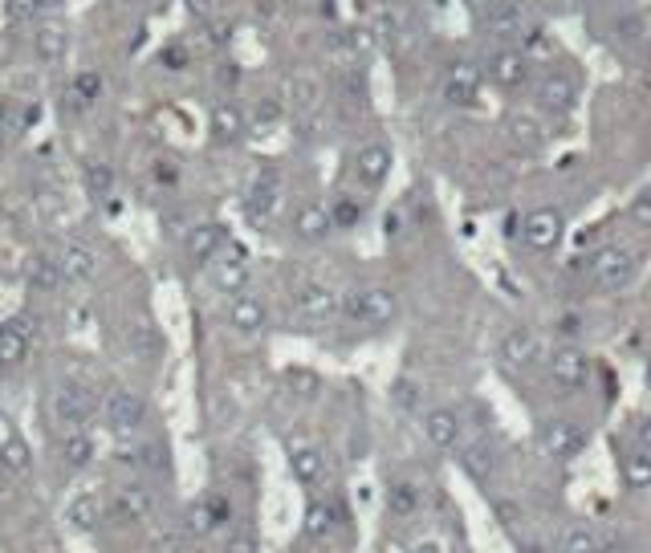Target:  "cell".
<instances>
[{"mask_svg":"<svg viewBox=\"0 0 651 553\" xmlns=\"http://www.w3.org/2000/svg\"><path fill=\"white\" fill-rule=\"evenodd\" d=\"M342 318L354 326H391L399 318V297L383 285H367V289H350L342 297Z\"/></svg>","mask_w":651,"mask_h":553,"instance_id":"6da1fadb","label":"cell"},{"mask_svg":"<svg viewBox=\"0 0 651 553\" xmlns=\"http://www.w3.org/2000/svg\"><path fill=\"white\" fill-rule=\"evenodd\" d=\"M529 253H554L558 244L566 240V216L558 212V208H550V204H542V208H529L525 216H521V236H517Z\"/></svg>","mask_w":651,"mask_h":553,"instance_id":"7a4b0ae2","label":"cell"},{"mask_svg":"<svg viewBox=\"0 0 651 553\" xmlns=\"http://www.w3.org/2000/svg\"><path fill=\"white\" fill-rule=\"evenodd\" d=\"M94 411H98V399L78 383H57L49 391V419L62 427V432H82V423Z\"/></svg>","mask_w":651,"mask_h":553,"instance_id":"3957f363","label":"cell"},{"mask_svg":"<svg viewBox=\"0 0 651 553\" xmlns=\"http://www.w3.org/2000/svg\"><path fill=\"white\" fill-rule=\"evenodd\" d=\"M635 253L623 249V244H607V249L599 257H590V285H595L599 293H619L635 281Z\"/></svg>","mask_w":651,"mask_h":553,"instance_id":"277c9868","label":"cell"},{"mask_svg":"<svg viewBox=\"0 0 651 553\" xmlns=\"http://www.w3.org/2000/svg\"><path fill=\"white\" fill-rule=\"evenodd\" d=\"M538 444H542V452H546L550 460L566 464V460H574V456L586 452L590 432H586L582 423H574V419H546V423L538 427Z\"/></svg>","mask_w":651,"mask_h":553,"instance_id":"5b68a950","label":"cell"},{"mask_svg":"<svg viewBox=\"0 0 651 553\" xmlns=\"http://www.w3.org/2000/svg\"><path fill=\"white\" fill-rule=\"evenodd\" d=\"M102 419H106V427L114 436H135L139 427H143V419H147V403L135 395V391H127V387H114L106 399H102Z\"/></svg>","mask_w":651,"mask_h":553,"instance_id":"8992f818","label":"cell"},{"mask_svg":"<svg viewBox=\"0 0 651 553\" xmlns=\"http://www.w3.org/2000/svg\"><path fill=\"white\" fill-rule=\"evenodd\" d=\"M546 366H550V379L562 391H582L590 383V354L582 346H574V342L554 346L550 358H546Z\"/></svg>","mask_w":651,"mask_h":553,"instance_id":"52a82bcc","label":"cell"},{"mask_svg":"<svg viewBox=\"0 0 651 553\" xmlns=\"http://www.w3.org/2000/svg\"><path fill=\"white\" fill-rule=\"evenodd\" d=\"M293 314H298V322L306 326H322L330 318L342 314V297L330 289V285H302L298 293H293Z\"/></svg>","mask_w":651,"mask_h":553,"instance_id":"ba28073f","label":"cell"},{"mask_svg":"<svg viewBox=\"0 0 651 553\" xmlns=\"http://www.w3.org/2000/svg\"><path fill=\"white\" fill-rule=\"evenodd\" d=\"M578 90H582L578 74H570V70H550V74H542V82L534 86V98H538V106L550 110V114H570V110L578 106Z\"/></svg>","mask_w":651,"mask_h":553,"instance_id":"9c48e42d","label":"cell"},{"mask_svg":"<svg viewBox=\"0 0 651 553\" xmlns=\"http://www.w3.org/2000/svg\"><path fill=\"white\" fill-rule=\"evenodd\" d=\"M249 277H253L249 253L241 249V244H224V249L216 253V261H212V281H216V289L236 297V293H245Z\"/></svg>","mask_w":651,"mask_h":553,"instance_id":"30bf717a","label":"cell"},{"mask_svg":"<svg viewBox=\"0 0 651 553\" xmlns=\"http://www.w3.org/2000/svg\"><path fill=\"white\" fill-rule=\"evenodd\" d=\"M485 86V70L472 66V61H452L444 70V102L448 106H477Z\"/></svg>","mask_w":651,"mask_h":553,"instance_id":"8fae6325","label":"cell"},{"mask_svg":"<svg viewBox=\"0 0 651 553\" xmlns=\"http://www.w3.org/2000/svg\"><path fill=\"white\" fill-rule=\"evenodd\" d=\"M420 427H424V440H428L436 452H460L464 423H460V411H456V407H428Z\"/></svg>","mask_w":651,"mask_h":553,"instance_id":"7c38bea8","label":"cell"},{"mask_svg":"<svg viewBox=\"0 0 651 553\" xmlns=\"http://www.w3.org/2000/svg\"><path fill=\"white\" fill-rule=\"evenodd\" d=\"M538 354H542V346H538L534 330H509L497 342V362H501V371H509V375L529 371V366L538 362Z\"/></svg>","mask_w":651,"mask_h":553,"instance_id":"4fadbf2b","label":"cell"},{"mask_svg":"<svg viewBox=\"0 0 651 553\" xmlns=\"http://www.w3.org/2000/svg\"><path fill=\"white\" fill-rule=\"evenodd\" d=\"M481 70L497 90H521L529 82V57L521 49H497V53H489Z\"/></svg>","mask_w":651,"mask_h":553,"instance_id":"5bb4252c","label":"cell"},{"mask_svg":"<svg viewBox=\"0 0 651 553\" xmlns=\"http://www.w3.org/2000/svg\"><path fill=\"white\" fill-rule=\"evenodd\" d=\"M110 513H114L118 521H123V525L151 521V517H155V493H151L147 484H123V488H114Z\"/></svg>","mask_w":651,"mask_h":553,"instance_id":"9a60e30c","label":"cell"},{"mask_svg":"<svg viewBox=\"0 0 651 553\" xmlns=\"http://www.w3.org/2000/svg\"><path fill=\"white\" fill-rule=\"evenodd\" d=\"M481 21H485V29L489 33H513V37H521L529 25V5L525 0H485V13H481Z\"/></svg>","mask_w":651,"mask_h":553,"instance_id":"2e32d148","label":"cell"},{"mask_svg":"<svg viewBox=\"0 0 651 553\" xmlns=\"http://www.w3.org/2000/svg\"><path fill=\"white\" fill-rule=\"evenodd\" d=\"M277 200H281V179L277 171H257V179L249 183L245 192V212L253 224H269L273 212H277Z\"/></svg>","mask_w":651,"mask_h":553,"instance_id":"e0dca14e","label":"cell"},{"mask_svg":"<svg viewBox=\"0 0 651 553\" xmlns=\"http://www.w3.org/2000/svg\"><path fill=\"white\" fill-rule=\"evenodd\" d=\"M228 326L241 334V338H257L265 334L269 326V310H265V301L253 297V293H236L232 305H228Z\"/></svg>","mask_w":651,"mask_h":553,"instance_id":"ac0fdd59","label":"cell"},{"mask_svg":"<svg viewBox=\"0 0 651 553\" xmlns=\"http://www.w3.org/2000/svg\"><path fill=\"white\" fill-rule=\"evenodd\" d=\"M29 346H33V326L29 318H9L0 322V371H13L29 358Z\"/></svg>","mask_w":651,"mask_h":553,"instance_id":"d6986e66","label":"cell"},{"mask_svg":"<svg viewBox=\"0 0 651 553\" xmlns=\"http://www.w3.org/2000/svg\"><path fill=\"white\" fill-rule=\"evenodd\" d=\"M228 244V228L224 224H216V220H204V224H196L192 232H188V240H184V253H188V261L192 265H212L216 261V253Z\"/></svg>","mask_w":651,"mask_h":553,"instance_id":"ffe728a7","label":"cell"},{"mask_svg":"<svg viewBox=\"0 0 651 553\" xmlns=\"http://www.w3.org/2000/svg\"><path fill=\"white\" fill-rule=\"evenodd\" d=\"M505 135L517 151L525 155H534L546 147V127H542V118L538 114H529V110H509L505 114Z\"/></svg>","mask_w":651,"mask_h":553,"instance_id":"44dd1931","label":"cell"},{"mask_svg":"<svg viewBox=\"0 0 651 553\" xmlns=\"http://www.w3.org/2000/svg\"><path fill=\"white\" fill-rule=\"evenodd\" d=\"M245 131H249V114L236 106L232 98H220V102L212 106V139H216L220 147H232V143L245 139Z\"/></svg>","mask_w":651,"mask_h":553,"instance_id":"7402d4cb","label":"cell"},{"mask_svg":"<svg viewBox=\"0 0 651 553\" xmlns=\"http://www.w3.org/2000/svg\"><path fill=\"white\" fill-rule=\"evenodd\" d=\"M53 261H57V269H62L66 281H90L98 273V253L82 240H66Z\"/></svg>","mask_w":651,"mask_h":553,"instance_id":"603a6c76","label":"cell"},{"mask_svg":"<svg viewBox=\"0 0 651 553\" xmlns=\"http://www.w3.org/2000/svg\"><path fill=\"white\" fill-rule=\"evenodd\" d=\"M354 175H359L363 188H383V179L391 175V147L387 143H367L359 155H354Z\"/></svg>","mask_w":651,"mask_h":553,"instance_id":"cb8c5ba5","label":"cell"},{"mask_svg":"<svg viewBox=\"0 0 651 553\" xmlns=\"http://www.w3.org/2000/svg\"><path fill=\"white\" fill-rule=\"evenodd\" d=\"M224 521H228V505H224L220 497H204V501H192V505H188L184 533H188V537H208V533H216Z\"/></svg>","mask_w":651,"mask_h":553,"instance_id":"d4e9b609","label":"cell"},{"mask_svg":"<svg viewBox=\"0 0 651 553\" xmlns=\"http://www.w3.org/2000/svg\"><path fill=\"white\" fill-rule=\"evenodd\" d=\"M289 468L306 488H318L326 476H330V464L322 456V448H310V444H293L289 448Z\"/></svg>","mask_w":651,"mask_h":553,"instance_id":"484cf974","label":"cell"},{"mask_svg":"<svg viewBox=\"0 0 651 553\" xmlns=\"http://www.w3.org/2000/svg\"><path fill=\"white\" fill-rule=\"evenodd\" d=\"M293 232H298V240H310V244H318V240H326L330 232H334V220H330V208L326 204H302L298 212H293Z\"/></svg>","mask_w":651,"mask_h":553,"instance_id":"4316f807","label":"cell"},{"mask_svg":"<svg viewBox=\"0 0 651 553\" xmlns=\"http://www.w3.org/2000/svg\"><path fill=\"white\" fill-rule=\"evenodd\" d=\"M497 452L485 444V440H472V444H460V468L477 480V484H489L497 476Z\"/></svg>","mask_w":651,"mask_h":553,"instance_id":"83f0119b","label":"cell"},{"mask_svg":"<svg viewBox=\"0 0 651 553\" xmlns=\"http://www.w3.org/2000/svg\"><path fill=\"white\" fill-rule=\"evenodd\" d=\"M66 45H70V37H66V25H62V21H41L37 41H33L41 66H62Z\"/></svg>","mask_w":651,"mask_h":553,"instance_id":"f1b7e54d","label":"cell"},{"mask_svg":"<svg viewBox=\"0 0 651 553\" xmlns=\"http://www.w3.org/2000/svg\"><path fill=\"white\" fill-rule=\"evenodd\" d=\"M66 525L78 529V533H94L102 525V497L98 493H78L66 505Z\"/></svg>","mask_w":651,"mask_h":553,"instance_id":"f546056e","label":"cell"},{"mask_svg":"<svg viewBox=\"0 0 651 553\" xmlns=\"http://www.w3.org/2000/svg\"><path fill=\"white\" fill-rule=\"evenodd\" d=\"M98 98H102V78H98V74H90V70L74 74V82L66 86V110H74V114L90 110Z\"/></svg>","mask_w":651,"mask_h":553,"instance_id":"4dcf8cb0","label":"cell"},{"mask_svg":"<svg viewBox=\"0 0 651 553\" xmlns=\"http://www.w3.org/2000/svg\"><path fill=\"white\" fill-rule=\"evenodd\" d=\"M334 529H338V509H334L330 501H310V509H306V521H302V533H306V541H326Z\"/></svg>","mask_w":651,"mask_h":553,"instance_id":"1f68e13d","label":"cell"},{"mask_svg":"<svg viewBox=\"0 0 651 553\" xmlns=\"http://www.w3.org/2000/svg\"><path fill=\"white\" fill-rule=\"evenodd\" d=\"M619 476L623 484L631 488V493H643V488H651V456L647 452H623L619 456Z\"/></svg>","mask_w":651,"mask_h":553,"instance_id":"d6a6232c","label":"cell"},{"mask_svg":"<svg viewBox=\"0 0 651 553\" xmlns=\"http://www.w3.org/2000/svg\"><path fill=\"white\" fill-rule=\"evenodd\" d=\"M0 468H5L9 476H29L33 472V452L17 432L9 440H0Z\"/></svg>","mask_w":651,"mask_h":553,"instance_id":"836d02e7","label":"cell"},{"mask_svg":"<svg viewBox=\"0 0 651 553\" xmlns=\"http://www.w3.org/2000/svg\"><path fill=\"white\" fill-rule=\"evenodd\" d=\"M558 553H603V541L590 525H566L558 533Z\"/></svg>","mask_w":651,"mask_h":553,"instance_id":"e575fe53","label":"cell"},{"mask_svg":"<svg viewBox=\"0 0 651 553\" xmlns=\"http://www.w3.org/2000/svg\"><path fill=\"white\" fill-rule=\"evenodd\" d=\"M387 509H391V517H416L420 513V488L411 480H395L387 488Z\"/></svg>","mask_w":651,"mask_h":553,"instance_id":"d590c367","label":"cell"},{"mask_svg":"<svg viewBox=\"0 0 651 553\" xmlns=\"http://www.w3.org/2000/svg\"><path fill=\"white\" fill-rule=\"evenodd\" d=\"M29 285L41 289V293H53V289L66 285V277H62V269H57L53 257H33L29 261Z\"/></svg>","mask_w":651,"mask_h":553,"instance_id":"8d00e7d4","label":"cell"},{"mask_svg":"<svg viewBox=\"0 0 651 553\" xmlns=\"http://www.w3.org/2000/svg\"><path fill=\"white\" fill-rule=\"evenodd\" d=\"M62 460H66L70 468H86V464L94 460V440H90L86 432H66V436H62Z\"/></svg>","mask_w":651,"mask_h":553,"instance_id":"74e56055","label":"cell"},{"mask_svg":"<svg viewBox=\"0 0 651 553\" xmlns=\"http://www.w3.org/2000/svg\"><path fill=\"white\" fill-rule=\"evenodd\" d=\"M82 175H86V188H90V196H110L114 192V167L110 163H102V159H86V167H82Z\"/></svg>","mask_w":651,"mask_h":553,"instance_id":"f35d334b","label":"cell"},{"mask_svg":"<svg viewBox=\"0 0 651 553\" xmlns=\"http://www.w3.org/2000/svg\"><path fill=\"white\" fill-rule=\"evenodd\" d=\"M285 102H289L293 110L318 106V82H314V78H289V82H285Z\"/></svg>","mask_w":651,"mask_h":553,"instance_id":"ab89813d","label":"cell"},{"mask_svg":"<svg viewBox=\"0 0 651 553\" xmlns=\"http://www.w3.org/2000/svg\"><path fill=\"white\" fill-rule=\"evenodd\" d=\"M127 460L135 468H143V472H167V448L163 444H135L127 452Z\"/></svg>","mask_w":651,"mask_h":553,"instance_id":"60d3db41","label":"cell"},{"mask_svg":"<svg viewBox=\"0 0 651 553\" xmlns=\"http://www.w3.org/2000/svg\"><path fill=\"white\" fill-rule=\"evenodd\" d=\"M330 220H334V228H359L363 204L354 200V196H338V200L330 204Z\"/></svg>","mask_w":651,"mask_h":553,"instance_id":"b9f144b4","label":"cell"},{"mask_svg":"<svg viewBox=\"0 0 651 553\" xmlns=\"http://www.w3.org/2000/svg\"><path fill=\"white\" fill-rule=\"evenodd\" d=\"M517 41H521V53L525 57H546V53H554V41H550V33L542 25H529Z\"/></svg>","mask_w":651,"mask_h":553,"instance_id":"7bdbcfd3","label":"cell"},{"mask_svg":"<svg viewBox=\"0 0 651 553\" xmlns=\"http://www.w3.org/2000/svg\"><path fill=\"white\" fill-rule=\"evenodd\" d=\"M391 399H395V407H399V411H420V403H424V391H420V383H411V379H399V383L391 387Z\"/></svg>","mask_w":651,"mask_h":553,"instance_id":"ee69618b","label":"cell"},{"mask_svg":"<svg viewBox=\"0 0 651 553\" xmlns=\"http://www.w3.org/2000/svg\"><path fill=\"white\" fill-rule=\"evenodd\" d=\"M41 17V0H5V21L9 25H29Z\"/></svg>","mask_w":651,"mask_h":553,"instance_id":"f6af8a7d","label":"cell"},{"mask_svg":"<svg viewBox=\"0 0 651 553\" xmlns=\"http://www.w3.org/2000/svg\"><path fill=\"white\" fill-rule=\"evenodd\" d=\"M627 216H631V224H635V228L651 232V188H647V192H639V196L627 204Z\"/></svg>","mask_w":651,"mask_h":553,"instance_id":"bcb514c9","label":"cell"},{"mask_svg":"<svg viewBox=\"0 0 651 553\" xmlns=\"http://www.w3.org/2000/svg\"><path fill=\"white\" fill-rule=\"evenodd\" d=\"M155 553H184V529L159 525L155 529Z\"/></svg>","mask_w":651,"mask_h":553,"instance_id":"7dc6e473","label":"cell"},{"mask_svg":"<svg viewBox=\"0 0 651 553\" xmlns=\"http://www.w3.org/2000/svg\"><path fill=\"white\" fill-rule=\"evenodd\" d=\"M281 110H285L281 98H261V106H257V127H273V122L281 118Z\"/></svg>","mask_w":651,"mask_h":553,"instance_id":"c3c4849f","label":"cell"},{"mask_svg":"<svg viewBox=\"0 0 651 553\" xmlns=\"http://www.w3.org/2000/svg\"><path fill=\"white\" fill-rule=\"evenodd\" d=\"M224 553H257V537H253L249 529H236V533L228 537Z\"/></svg>","mask_w":651,"mask_h":553,"instance_id":"681fc988","label":"cell"},{"mask_svg":"<svg viewBox=\"0 0 651 553\" xmlns=\"http://www.w3.org/2000/svg\"><path fill=\"white\" fill-rule=\"evenodd\" d=\"M631 436H635L639 452H647V456H651V415H639V419L631 423Z\"/></svg>","mask_w":651,"mask_h":553,"instance_id":"f907efd6","label":"cell"},{"mask_svg":"<svg viewBox=\"0 0 651 553\" xmlns=\"http://www.w3.org/2000/svg\"><path fill=\"white\" fill-rule=\"evenodd\" d=\"M184 13L208 25V21H212V13H216V0H184Z\"/></svg>","mask_w":651,"mask_h":553,"instance_id":"816d5d0a","label":"cell"},{"mask_svg":"<svg viewBox=\"0 0 651 553\" xmlns=\"http://www.w3.org/2000/svg\"><path fill=\"white\" fill-rule=\"evenodd\" d=\"M375 37L395 41V37H399V21H395L391 13H375Z\"/></svg>","mask_w":651,"mask_h":553,"instance_id":"f5cc1de1","label":"cell"},{"mask_svg":"<svg viewBox=\"0 0 651 553\" xmlns=\"http://www.w3.org/2000/svg\"><path fill=\"white\" fill-rule=\"evenodd\" d=\"M163 66H167V70H184V66H188V49H184V45H167V49H163Z\"/></svg>","mask_w":651,"mask_h":553,"instance_id":"db71d44e","label":"cell"},{"mask_svg":"<svg viewBox=\"0 0 651 553\" xmlns=\"http://www.w3.org/2000/svg\"><path fill=\"white\" fill-rule=\"evenodd\" d=\"M13 505V476L0 468V509H9Z\"/></svg>","mask_w":651,"mask_h":553,"instance_id":"11a10c76","label":"cell"},{"mask_svg":"<svg viewBox=\"0 0 651 553\" xmlns=\"http://www.w3.org/2000/svg\"><path fill=\"white\" fill-rule=\"evenodd\" d=\"M558 330H562L566 338H578V334H582V318H578V314H566V318L558 322Z\"/></svg>","mask_w":651,"mask_h":553,"instance_id":"9f6ffc18","label":"cell"},{"mask_svg":"<svg viewBox=\"0 0 651 553\" xmlns=\"http://www.w3.org/2000/svg\"><path fill=\"white\" fill-rule=\"evenodd\" d=\"M208 41H212V45H224V41H228V25H224V21L208 25Z\"/></svg>","mask_w":651,"mask_h":553,"instance_id":"6f0895ef","label":"cell"},{"mask_svg":"<svg viewBox=\"0 0 651 553\" xmlns=\"http://www.w3.org/2000/svg\"><path fill=\"white\" fill-rule=\"evenodd\" d=\"M411 553H444V545L440 541H416V545H411Z\"/></svg>","mask_w":651,"mask_h":553,"instance_id":"680465c9","label":"cell"},{"mask_svg":"<svg viewBox=\"0 0 651 553\" xmlns=\"http://www.w3.org/2000/svg\"><path fill=\"white\" fill-rule=\"evenodd\" d=\"M236 78H241V70H232V66H228V61H224V70H220V82H228V86H232Z\"/></svg>","mask_w":651,"mask_h":553,"instance_id":"91938a15","label":"cell"},{"mask_svg":"<svg viewBox=\"0 0 651 553\" xmlns=\"http://www.w3.org/2000/svg\"><path fill=\"white\" fill-rule=\"evenodd\" d=\"M159 179H163V183H175V163H171V167L159 163Z\"/></svg>","mask_w":651,"mask_h":553,"instance_id":"94428289","label":"cell"},{"mask_svg":"<svg viewBox=\"0 0 651 553\" xmlns=\"http://www.w3.org/2000/svg\"><path fill=\"white\" fill-rule=\"evenodd\" d=\"M603 553H635V549L623 545V541H611V545H603Z\"/></svg>","mask_w":651,"mask_h":553,"instance_id":"6125c7cd","label":"cell"},{"mask_svg":"<svg viewBox=\"0 0 651 553\" xmlns=\"http://www.w3.org/2000/svg\"><path fill=\"white\" fill-rule=\"evenodd\" d=\"M62 5H66V0H41V13H57Z\"/></svg>","mask_w":651,"mask_h":553,"instance_id":"be15d7a7","label":"cell"},{"mask_svg":"<svg viewBox=\"0 0 651 553\" xmlns=\"http://www.w3.org/2000/svg\"><path fill=\"white\" fill-rule=\"evenodd\" d=\"M521 553H546V549H538L534 541H525V545H521Z\"/></svg>","mask_w":651,"mask_h":553,"instance_id":"e7e4bbea","label":"cell"},{"mask_svg":"<svg viewBox=\"0 0 651 553\" xmlns=\"http://www.w3.org/2000/svg\"><path fill=\"white\" fill-rule=\"evenodd\" d=\"M5 118H9V106H5V98H0V127H5Z\"/></svg>","mask_w":651,"mask_h":553,"instance_id":"03108f58","label":"cell"},{"mask_svg":"<svg viewBox=\"0 0 651 553\" xmlns=\"http://www.w3.org/2000/svg\"><path fill=\"white\" fill-rule=\"evenodd\" d=\"M472 5H477V0H472Z\"/></svg>","mask_w":651,"mask_h":553,"instance_id":"003e7915","label":"cell"}]
</instances>
